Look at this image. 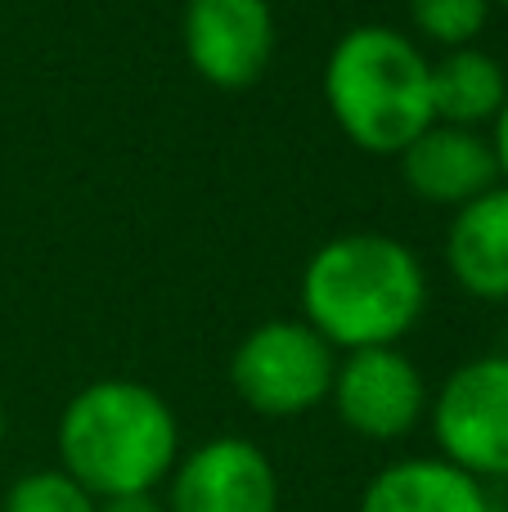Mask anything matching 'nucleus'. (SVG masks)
<instances>
[{
	"label": "nucleus",
	"instance_id": "obj_7",
	"mask_svg": "<svg viewBox=\"0 0 508 512\" xmlns=\"http://www.w3.org/2000/svg\"><path fill=\"white\" fill-rule=\"evenodd\" d=\"M180 45L207 86L248 90L275 59V9L270 0H185Z\"/></svg>",
	"mask_w": 508,
	"mask_h": 512
},
{
	"label": "nucleus",
	"instance_id": "obj_8",
	"mask_svg": "<svg viewBox=\"0 0 508 512\" xmlns=\"http://www.w3.org/2000/svg\"><path fill=\"white\" fill-rule=\"evenodd\" d=\"M167 512H279V472L248 436H212L176 459Z\"/></svg>",
	"mask_w": 508,
	"mask_h": 512
},
{
	"label": "nucleus",
	"instance_id": "obj_18",
	"mask_svg": "<svg viewBox=\"0 0 508 512\" xmlns=\"http://www.w3.org/2000/svg\"><path fill=\"white\" fill-rule=\"evenodd\" d=\"M491 5H500V9H508V0H491Z\"/></svg>",
	"mask_w": 508,
	"mask_h": 512
},
{
	"label": "nucleus",
	"instance_id": "obj_10",
	"mask_svg": "<svg viewBox=\"0 0 508 512\" xmlns=\"http://www.w3.org/2000/svg\"><path fill=\"white\" fill-rule=\"evenodd\" d=\"M360 512H495V504L486 481L468 477L441 454H414L369 477Z\"/></svg>",
	"mask_w": 508,
	"mask_h": 512
},
{
	"label": "nucleus",
	"instance_id": "obj_6",
	"mask_svg": "<svg viewBox=\"0 0 508 512\" xmlns=\"http://www.w3.org/2000/svg\"><path fill=\"white\" fill-rule=\"evenodd\" d=\"M342 427L360 441H401L428 418V378L401 346L351 351L338 360L329 391Z\"/></svg>",
	"mask_w": 508,
	"mask_h": 512
},
{
	"label": "nucleus",
	"instance_id": "obj_1",
	"mask_svg": "<svg viewBox=\"0 0 508 512\" xmlns=\"http://www.w3.org/2000/svg\"><path fill=\"white\" fill-rule=\"evenodd\" d=\"M428 306V270L392 234H338L302 270V319L333 351L396 346Z\"/></svg>",
	"mask_w": 508,
	"mask_h": 512
},
{
	"label": "nucleus",
	"instance_id": "obj_16",
	"mask_svg": "<svg viewBox=\"0 0 508 512\" xmlns=\"http://www.w3.org/2000/svg\"><path fill=\"white\" fill-rule=\"evenodd\" d=\"M99 512H167L158 495H117V499H99Z\"/></svg>",
	"mask_w": 508,
	"mask_h": 512
},
{
	"label": "nucleus",
	"instance_id": "obj_11",
	"mask_svg": "<svg viewBox=\"0 0 508 512\" xmlns=\"http://www.w3.org/2000/svg\"><path fill=\"white\" fill-rule=\"evenodd\" d=\"M450 279L482 301H508V185L464 203L446 230Z\"/></svg>",
	"mask_w": 508,
	"mask_h": 512
},
{
	"label": "nucleus",
	"instance_id": "obj_5",
	"mask_svg": "<svg viewBox=\"0 0 508 512\" xmlns=\"http://www.w3.org/2000/svg\"><path fill=\"white\" fill-rule=\"evenodd\" d=\"M446 463L477 481H508V351L464 360L428 405Z\"/></svg>",
	"mask_w": 508,
	"mask_h": 512
},
{
	"label": "nucleus",
	"instance_id": "obj_12",
	"mask_svg": "<svg viewBox=\"0 0 508 512\" xmlns=\"http://www.w3.org/2000/svg\"><path fill=\"white\" fill-rule=\"evenodd\" d=\"M508 99L504 63L495 54L464 45V50H446L432 63V117L446 126H477L495 122V113Z\"/></svg>",
	"mask_w": 508,
	"mask_h": 512
},
{
	"label": "nucleus",
	"instance_id": "obj_17",
	"mask_svg": "<svg viewBox=\"0 0 508 512\" xmlns=\"http://www.w3.org/2000/svg\"><path fill=\"white\" fill-rule=\"evenodd\" d=\"M5 432H9V414H5V400H0V445H5Z\"/></svg>",
	"mask_w": 508,
	"mask_h": 512
},
{
	"label": "nucleus",
	"instance_id": "obj_2",
	"mask_svg": "<svg viewBox=\"0 0 508 512\" xmlns=\"http://www.w3.org/2000/svg\"><path fill=\"white\" fill-rule=\"evenodd\" d=\"M54 450L59 468L95 499L153 495L185 454L176 409L135 378L86 382L54 423Z\"/></svg>",
	"mask_w": 508,
	"mask_h": 512
},
{
	"label": "nucleus",
	"instance_id": "obj_4",
	"mask_svg": "<svg viewBox=\"0 0 508 512\" xmlns=\"http://www.w3.org/2000/svg\"><path fill=\"white\" fill-rule=\"evenodd\" d=\"M338 351L306 319H266L230 355V387L257 418H302L333 391Z\"/></svg>",
	"mask_w": 508,
	"mask_h": 512
},
{
	"label": "nucleus",
	"instance_id": "obj_15",
	"mask_svg": "<svg viewBox=\"0 0 508 512\" xmlns=\"http://www.w3.org/2000/svg\"><path fill=\"white\" fill-rule=\"evenodd\" d=\"M491 153H495V167H500V176H504V185H508V99H504V108L495 113V122H491Z\"/></svg>",
	"mask_w": 508,
	"mask_h": 512
},
{
	"label": "nucleus",
	"instance_id": "obj_13",
	"mask_svg": "<svg viewBox=\"0 0 508 512\" xmlns=\"http://www.w3.org/2000/svg\"><path fill=\"white\" fill-rule=\"evenodd\" d=\"M491 18V0H410V23L423 41L441 50L477 45Z\"/></svg>",
	"mask_w": 508,
	"mask_h": 512
},
{
	"label": "nucleus",
	"instance_id": "obj_14",
	"mask_svg": "<svg viewBox=\"0 0 508 512\" xmlns=\"http://www.w3.org/2000/svg\"><path fill=\"white\" fill-rule=\"evenodd\" d=\"M0 512H99V499L63 468H32L9 481Z\"/></svg>",
	"mask_w": 508,
	"mask_h": 512
},
{
	"label": "nucleus",
	"instance_id": "obj_9",
	"mask_svg": "<svg viewBox=\"0 0 508 512\" xmlns=\"http://www.w3.org/2000/svg\"><path fill=\"white\" fill-rule=\"evenodd\" d=\"M401 180L410 185L414 198L432 207H464L482 198L486 189L500 185L491 140L482 131L432 122L410 149L401 153Z\"/></svg>",
	"mask_w": 508,
	"mask_h": 512
},
{
	"label": "nucleus",
	"instance_id": "obj_3",
	"mask_svg": "<svg viewBox=\"0 0 508 512\" xmlns=\"http://www.w3.org/2000/svg\"><path fill=\"white\" fill-rule=\"evenodd\" d=\"M324 104L356 149L401 158L432 117V59L387 23H360L324 59Z\"/></svg>",
	"mask_w": 508,
	"mask_h": 512
}]
</instances>
